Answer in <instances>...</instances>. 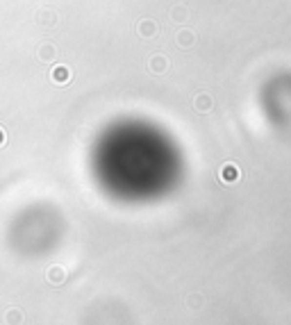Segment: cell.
Segmentation results:
<instances>
[{
	"instance_id": "6da1fadb",
	"label": "cell",
	"mask_w": 291,
	"mask_h": 325,
	"mask_svg": "<svg viewBox=\"0 0 291 325\" xmlns=\"http://www.w3.org/2000/svg\"><path fill=\"white\" fill-rule=\"evenodd\" d=\"M137 32L144 37V39H150V37H155L157 34V23L150 19H144L139 20V25H137Z\"/></svg>"
},
{
	"instance_id": "7a4b0ae2",
	"label": "cell",
	"mask_w": 291,
	"mask_h": 325,
	"mask_svg": "<svg viewBox=\"0 0 291 325\" xmlns=\"http://www.w3.org/2000/svg\"><path fill=\"white\" fill-rule=\"evenodd\" d=\"M193 107H196L200 114H207L209 109H212V96H209V93H196Z\"/></svg>"
},
{
	"instance_id": "3957f363",
	"label": "cell",
	"mask_w": 291,
	"mask_h": 325,
	"mask_svg": "<svg viewBox=\"0 0 291 325\" xmlns=\"http://www.w3.org/2000/svg\"><path fill=\"white\" fill-rule=\"evenodd\" d=\"M50 78H53V82H57V84H66V82L71 80V68L68 66H55Z\"/></svg>"
},
{
	"instance_id": "277c9868",
	"label": "cell",
	"mask_w": 291,
	"mask_h": 325,
	"mask_svg": "<svg viewBox=\"0 0 291 325\" xmlns=\"http://www.w3.org/2000/svg\"><path fill=\"white\" fill-rule=\"evenodd\" d=\"M237 178H239V171L234 164H225L221 168V180L223 182H237Z\"/></svg>"
},
{
	"instance_id": "5b68a950",
	"label": "cell",
	"mask_w": 291,
	"mask_h": 325,
	"mask_svg": "<svg viewBox=\"0 0 291 325\" xmlns=\"http://www.w3.org/2000/svg\"><path fill=\"white\" fill-rule=\"evenodd\" d=\"M193 39H196V37H193L191 30H182V32L178 34V46L180 48H189L193 43Z\"/></svg>"
},
{
	"instance_id": "8992f818",
	"label": "cell",
	"mask_w": 291,
	"mask_h": 325,
	"mask_svg": "<svg viewBox=\"0 0 291 325\" xmlns=\"http://www.w3.org/2000/svg\"><path fill=\"white\" fill-rule=\"evenodd\" d=\"M39 57H41L43 61H53L55 57H57V50H55V46H53V43H46V46H41Z\"/></svg>"
},
{
	"instance_id": "52a82bcc",
	"label": "cell",
	"mask_w": 291,
	"mask_h": 325,
	"mask_svg": "<svg viewBox=\"0 0 291 325\" xmlns=\"http://www.w3.org/2000/svg\"><path fill=\"white\" fill-rule=\"evenodd\" d=\"M150 68L155 71V73H164L166 71V60L162 57V55H157L155 60H150Z\"/></svg>"
},
{
	"instance_id": "ba28073f",
	"label": "cell",
	"mask_w": 291,
	"mask_h": 325,
	"mask_svg": "<svg viewBox=\"0 0 291 325\" xmlns=\"http://www.w3.org/2000/svg\"><path fill=\"white\" fill-rule=\"evenodd\" d=\"M2 143H5V132L0 130V146H2Z\"/></svg>"
}]
</instances>
